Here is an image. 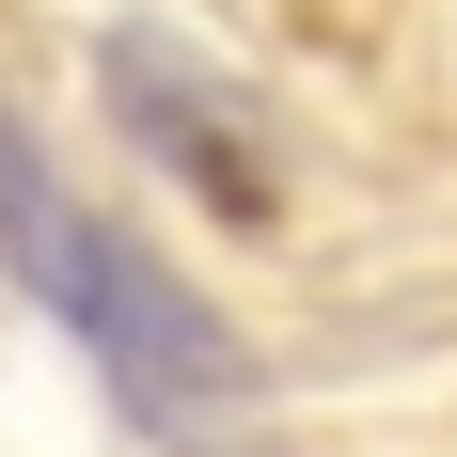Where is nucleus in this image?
<instances>
[{"label": "nucleus", "mask_w": 457, "mask_h": 457, "mask_svg": "<svg viewBox=\"0 0 457 457\" xmlns=\"http://www.w3.org/2000/svg\"><path fill=\"white\" fill-rule=\"evenodd\" d=\"M0 269H16L47 316L95 347V378H111L158 442L205 457V442L237 426V331L205 316V300H189V284L158 269L127 221H95L79 189L47 174V142L16 127V111H0Z\"/></svg>", "instance_id": "obj_1"}, {"label": "nucleus", "mask_w": 457, "mask_h": 457, "mask_svg": "<svg viewBox=\"0 0 457 457\" xmlns=\"http://www.w3.org/2000/svg\"><path fill=\"white\" fill-rule=\"evenodd\" d=\"M95 95H111V127H127L142 158L205 205V221H237V237L284 221V158H269L253 95H237L205 47H174V32H111V47H95Z\"/></svg>", "instance_id": "obj_2"}]
</instances>
